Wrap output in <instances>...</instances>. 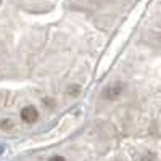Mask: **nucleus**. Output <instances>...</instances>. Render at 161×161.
<instances>
[{"label":"nucleus","instance_id":"obj_1","mask_svg":"<svg viewBox=\"0 0 161 161\" xmlns=\"http://www.w3.org/2000/svg\"><path fill=\"white\" fill-rule=\"evenodd\" d=\"M37 116H39V113H37V110L34 108V106H24V108L21 110V119L24 121L26 124L36 123Z\"/></svg>","mask_w":161,"mask_h":161},{"label":"nucleus","instance_id":"obj_2","mask_svg":"<svg viewBox=\"0 0 161 161\" xmlns=\"http://www.w3.org/2000/svg\"><path fill=\"white\" fill-rule=\"evenodd\" d=\"M121 93H123V86H121L119 82H116V84L106 87V89L103 90V97H105L106 100H116Z\"/></svg>","mask_w":161,"mask_h":161},{"label":"nucleus","instance_id":"obj_3","mask_svg":"<svg viewBox=\"0 0 161 161\" xmlns=\"http://www.w3.org/2000/svg\"><path fill=\"white\" fill-rule=\"evenodd\" d=\"M79 87L77 86H74V87H69V95H77V93H79Z\"/></svg>","mask_w":161,"mask_h":161},{"label":"nucleus","instance_id":"obj_4","mask_svg":"<svg viewBox=\"0 0 161 161\" xmlns=\"http://www.w3.org/2000/svg\"><path fill=\"white\" fill-rule=\"evenodd\" d=\"M11 126H13V124H11V121H8V119H7V121H2V123H0V127H8V129H10Z\"/></svg>","mask_w":161,"mask_h":161},{"label":"nucleus","instance_id":"obj_5","mask_svg":"<svg viewBox=\"0 0 161 161\" xmlns=\"http://www.w3.org/2000/svg\"><path fill=\"white\" fill-rule=\"evenodd\" d=\"M48 161H64V158L63 156H52Z\"/></svg>","mask_w":161,"mask_h":161}]
</instances>
